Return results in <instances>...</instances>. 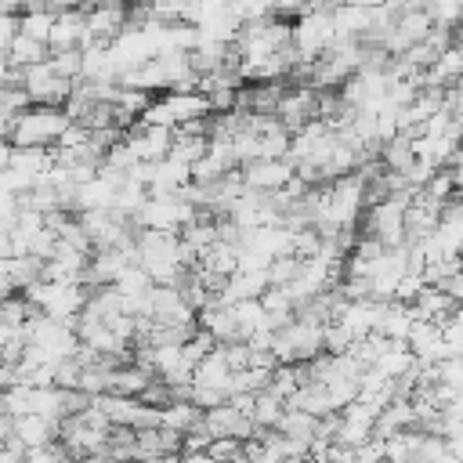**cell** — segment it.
Wrapping results in <instances>:
<instances>
[{"mask_svg":"<svg viewBox=\"0 0 463 463\" xmlns=\"http://www.w3.org/2000/svg\"><path fill=\"white\" fill-rule=\"evenodd\" d=\"M441 289H445L456 304H463V268H459V271H452V275L441 282Z\"/></svg>","mask_w":463,"mask_h":463,"instance_id":"obj_13","label":"cell"},{"mask_svg":"<svg viewBox=\"0 0 463 463\" xmlns=\"http://www.w3.org/2000/svg\"><path fill=\"white\" fill-rule=\"evenodd\" d=\"M239 170H242V184L253 188V192H264V195H275L297 174V166H293L289 156L286 159H253V163H246Z\"/></svg>","mask_w":463,"mask_h":463,"instance_id":"obj_3","label":"cell"},{"mask_svg":"<svg viewBox=\"0 0 463 463\" xmlns=\"http://www.w3.org/2000/svg\"><path fill=\"white\" fill-rule=\"evenodd\" d=\"M130 25V4H90L87 7V36L90 43L112 47V40Z\"/></svg>","mask_w":463,"mask_h":463,"instance_id":"obj_4","label":"cell"},{"mask_svg":"<svg viewBox=\"0 0 463 463\" xmlns=\"http://www.w3.org/2000/svg\"><path fill=\"white\" fill-rule=\"evenodd\" d=\"M72 123V116L65 112V105H25L14 123H11V145L14 148H51L58 145V137L65 134V127Z\"/></svg>","mask_w":463,"mask_h":463,"instance_id":"obj_1","label":"cell"},{"mask_svg":"<svg viewBox=\"0 0 463 463\" xmlns=\"http://www.w3.org/2000/svg\"><path fill=\"white\" fill-rule=\"evenodd\" d=\"M203 427L213 434V438H253L257 434V423L250 412H242L235 402H221L213 409H203Z\"/></svg>","mask_w":463,"mask_h":463,"instance_id":"obj_5","label":"cell"},{"mask_svg":"<svg viewBox=\"0 0 463 463\" xmlns=\"http://www.w3.org/2000/svg\"><path fill=\"white\" fill-rule=\"evenodd\" d=\"M51 69L65 80H80L83 76V47H72V51H54L51 54Z\"/></svg>","mask_w":463,"mask_h":463,"instance_id":"obj_11","label":"cell"},{"mask_svg":"<svg viewBox=\"0 0 463 463\" xmlns=\"http://www.w3.org/2000/svg\"><path fill=\"white\" fill-rule=\"evenodd\" d=\"M322 351H326V344H322V322L304 318V315H297L293 322L279 326L275 336H271V354H275V362H293V365H300V362L318 358Z\"/></svg>","mask_w":463,"mask_h":463,"instance_id":"obj_2","label":"cell"},{"mask_svg":"<svg viewBox=\"0 0 463 463\" xmlns=\"http://www.w3.org/2000/svg\"><path fill=\"white\" fill-rule=\"evenodd\" d=\"M459 264H463V253H459Z\"/></svg>","mask_w":463,"mask_h":463,"instance_id":"obj_14","label":"cell"},{"mask_svg":"<svg viewBox=\"0 0 463 463\" xmlns=\"http://www.w3.org/2000/svg\"><path fill=\"white\" fill-rule=\"evenodd\" d=\"M43 58H51V47H47L43 40L25 36V33H18V36L11 40V47H7V61H11V65H18V69L36 65V61H43Z\"/></svg>","mask_w":463,"mask_h":463,"instance_id":"obj_9","label":"cell"},{"mask_svg":"<svg viewBox=\"0 0 463 463\" xmlns=\"http://www.w3.org/2000/svg\"><path fill=\"white\" fill-rule=\"evenodd\" d=\"M463 80V43L452 40L427 69H423V87H438V90H449L452 83Z\"/></svg>","mask_w":463,"mask_h":463,"instance_id":"obj_6","label":"cell"},{"mask_svg":"<svg viewBox=\"0 0 463 463\" xmlns=\"http://www.w3.org/2000/svg\"><path fill=\"white\" fill-rule=\"evenodd\" d=\"M282 412H286V398H279L271 387L257 391V398H253V412H250V416H253V423H257V430L275 427Z\"/></svg>","mask_w":463,"mask_h":463,"instance_id":"obj_10","label":"cell"},{"mask_svg":"<svg viewBox=\"0 0 463 463\" xmlns=\"http://www.w3.org/2000/svg\"><path fill=\"white\" fill-rule=\"evenodd\" d=\"M232 365H228V358H224V351L221 347H213L195 369H192V383H199V387H221V391H228V383H232Z\"/></svg>","mask_w":463,"mask_h":463,"instance_id":"obj_7","label":"cell"},{"mask_svg":"<svg viewBox=\"0 0 463 463\" xmlns=\"http://www.w3.org/2000/svg\"><path fill=\"white\" fill-rule=\"evenodd\" d=\"M54 18H58V7L51 4H40V7H29L18 14V33L33 36V40H51V29H54Z\"/></svg>","mask_w":463,"mask_h":463,"instance_id":"obj_8","label":"cell"},{"mask_svg":"<svg viewBox=\"0 0 463 463\" xmlns=\"http://www.w3.org/2000/svg\"><path fill=\"white\" fill-rule=\"evenodd\" d=\"M445 170L452 174V181H456V192H463V141H459V148L452 152V159L445 163Z\"/></svg>","mask_w":463,"mask_h":463,"instance_id":"obj_12","label":"cell"}]
</instances>
